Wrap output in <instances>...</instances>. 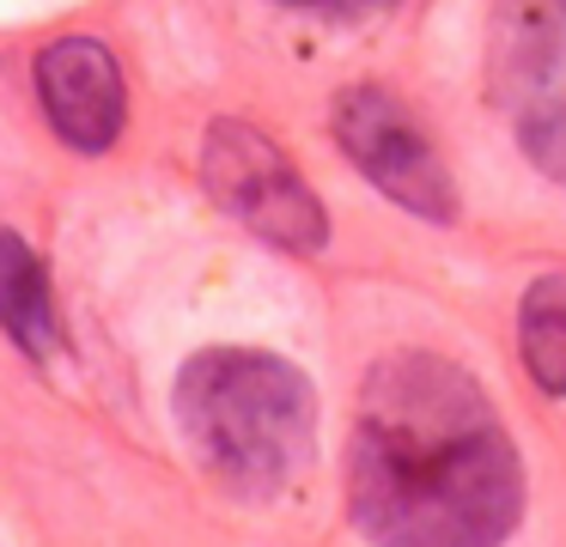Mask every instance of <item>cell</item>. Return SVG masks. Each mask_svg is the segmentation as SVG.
<instances>
[{
    "label": "cell",
    "instance_id": "6da1fadb",
    "mask_svg": "<svg viewBox=\"0 0 566 547\" xmlns=\"http://www.w3.org/2000/svg\"><path fill=\"white\" fill-rule=\"evenodd\" d=\"M524 498L517 438L475 371L402 347L359 377L347 517L371 547H505Z\"/></svg>",
    "mask_w": 566,
    "mask_h": 547
},
{
    "label": "cell",
    "instance_id": "7a4b0ae2",
    "mask_svg": "<svg viewBox=\"0 0 566 547\" xmlns=\"http://www.w3.org/2000/svg\"><path fill=\"white\" fill-rule=\"evenodd\" d=\"M177 432L226 493L274 498L311 469L317 389L281 353L208 347L177 371Z\"/></svg>",
    "mask_w": 566,
    "mask_h": 547
},
{
    "label": "cell",
    "instance_id": "3957f363",
    "mask_svg": "<svg viewBox=\"0 0 566 547\" xmlns=\"http://www.w3.org/2000/svg\"><path fill=\"white\" fill-rule=\"evenodd\" d=\"M488 92L530 165L566 182V0H493Z\"/></svg>",
    "mask_w": 566,
    "mask_h": 547
},
{
    "label": "cell",
    "instance_id": "277c9868",
    "mask_svg": "<svg viewBox=\"0 0 566 547\" xmlns=\"http://www.w3.org/2000/svg\"><path fill=\"white\" fill-rule=\"evenodd\" d=\"M201 182L232 213L250 238L274 243L286 255H317L329 250V213L298 177V165L269 140L262 128L238 116H220L201 134Z\"/></svg>",
    "mask_w": 566,
    "mask_h": 547
},
{
    "label": "cell",
    "instance_id": "5b68a950",
    "mask_svg": "<svg viewBox=\"0 0 566 547\" xmlns=\"http://www.w3.org/2000/svg\"><path fill=\"white\" fill-rule=\"evenodd\" d=\"M335 146L347 152V165L402 213L427 219V225H451L457 219V177L439 158L432 134L415 122V109L384 85H347L335 97Z\"/></svg>",
    "mask_w": 566,
    "mask_h": 547
},
{
    "label": "cell",
    "instance_id": "8992f818",
    "mask_svg": "<svg viewBox=\"0 0 566 547\" xmlns=\"http://www.w3.org/2000/svg\"><path fill=\"white\" fill-rule=\"evenodd\" d=\"M38 97L50 128L62 134L74 152H104L116 146L128 122V85L116 55L98 36H55L38 49Z\"/></svg>",
    "mask_w": 566,
    "mask_h": 547
},
{
    "label": "cell",
    "instance_id": "52a82bcc",
    "mask_svg": "<svg viewBox=\"0 0 566 547\" xmlns=\"http://www.w3.org/2000/svg\"><path fill=\"white\" fill-rule=\"evenodd\" d=\"M0 328L31 365H50L62 353V316L43 255L19 231H0Z\"/></svg>",
    "mask_w": 566,
    "mask_h": 547
},
{
    "label": "cell",
    "instance_id": "ba28073f",
    "mask_svg": "<svg viewBox=\"0 0 566 547\" xmlns=\"http://www.w3.org/2000/svg\"><path fill=\"white\" fill-rule=\"evenodd\" d=\"M517 353L542 396L566 401V267L536 274L517 298Z\"/></svg>",
    "mask_w": 566,
    "mask_h": 547
},
{
    "label": "cell",
    "instance_id": "9c48e42d",
    "mask_svg": "<svg viewBox=\"0 0 566 547\" xmlns=\"http://www.w3.org/2000/svg\"><path fill=\"white\" fill-rule=\"evenodd\" d=\"M281 7H298V12H323V19H366V12L390 7V0H281Z\"/></svg>",
    "mask_w": 566,
    "mask_h": 547
}]
</instances>
